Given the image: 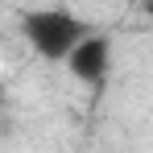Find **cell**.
Listing matches in <instances>:
<instances>
[{
	"mask_svg": "<svg viewBox=\"0 0 153 153\" xmlns=\"http://www.w3.org/2000/svg\"><path fill=\"white\" fill-rule=\"evenodd\" d=\"M141 4H145V13H149V17H153V0H141Z\"/></svg>",
	"mask_w": 153,
	"mask_h": 153,
	"instance_id": "cell-3",
	"label": "cell"
},
{
	"mask_svg": "<svg viewBox=\"0 0 153 153\" xmlns=\"http://www.w3.org/2000/svg\"><path fill=\"white\" fill-rule=\"evenodd\" d=\"M21 33L33 46V54H42L46 62H66L71 50L91 33L83 17H75L71 8H33L21 21Z\"/></svg>",
	"mask_w": 153,
	"mask_h": 153,
	"instance_id": "cell-1",
	"label": "cell"
},
{
	"mask_svg": "<svg viewBox=\"0 0 153 153\" xmlns=\"http://www.w3.org/2000/svg\"><path fill=\"white\" fill-rule=\"evenodd\" d=\"M79 83H87V87H103L108 75H112V37H103V33H87L83 42H79L71 58L62 62Z\"/></svg>",
	"mask_w": 153,
	"mask_h": 153,
	"instance_id": "cell-2",
	"label": "cell"
}]
</instances>
